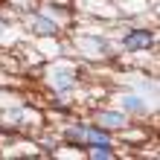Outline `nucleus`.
Masks as SVG:
<instances>
[{
  "mask_svg": "<svg viewBox=\"0 0 160 160\" xmlns=\"http://www.w3.org/2000/svg\"><path fill=\"white\" fill-rule=\"evenodd\" d=\"M152 44H154V35L146 32V29H137V32L125 35V50H146Z\"/></svg>",
  "mask_w": 160,
  "mask_h": 160,
  "instance_id": "1",
  "label": "nucleus"
},
{
  "mask_svg": "<svg viewBox=\"0 0 160 160\" xmlns=\"http://www.w3.org/2000/svg\"><path fill=\"white\" fill-rule=\"evenodd\" d=\"M99 125H105V128H122V125H125V117L105 111V114H99Z\"/></svg>",
  "mask_w": 160,
  "mask_h": 160,
  "instance_id": "2",
  "label": "nucleus"
},
{
  "mask_svg": "<svg viewBox=\"0 0 160 160\" xmlns=\"http://www.w3.org/2000/svg\"><path fill=\"white\" fill-rule=\"evenodd\" d=\"M29 26H32V29H38L41 35H55V23L47 21V18H32Z\"/></svg>",
  "mask_w": 160,
  "mask_h": 160,
  "instance_id": "3",
  "label": "nucleus"
},
{
  "mask_svg": "<svg viewBox=\"0 0 160 160\" xmlns=\"http://www.w3.org/2000/svg\"><path fill=\"white\" fill-rule=\"evenodd\" d=\"M52 84L58 90H67L70 84H73V73L70 70H58V73H52Z\"/></svg>",
  "mask_w": 160,
  "mask_h": 160,
  "instance_id": "4",
  "label": "nucleus"
},
{
  "mask_svg": "<svg viewBox=\"0 0 160 160\" xmlns=\"http://www.w3.org/2000/svg\"><path fill=\"white\" fill-rule=\"evenodd\" d=\"M122 105H125L128 111H137V114H143V111H146L143 99H137V96H125V99H122Z\"/></svg>",
  "mask_w": 160,
  "mask_h": 160,
  "instance_id": "5",
  "label": "nucleus"
},
{
  "mask_svg": "<svg viewBox=\"0 0 160 160\" xmlns=\"http://www.w3.org/2000/svg\"><path fill=\"white\" fill-rule=\"evenodd\" d=\"M0 32H3V23H0Z\"/></svg>",
  "mask_w": 160,
  "mask_h": 160,
  "instance_id": "6",
  "label": "nucleus"
}]
</instances>
